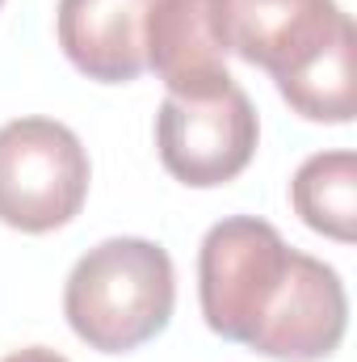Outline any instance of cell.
<instances>
[{
    "mask_svg": "<svg viewBox=\"0 0 357 362\" xmlns=\"http://www.w3.org/2000/svg\"><path fill=\"white\" fill-rule=\"evenodd\" d=\"M0 362H72V358H63V354H55L47 346H25V350H13L8 358H0Z\"/></svg>",
    "mask_w": 357,
    "mask_h": 362,
    "instance_id": "obj_10",
    "label": "cell"
},
{
    "mask_svg": "<svg viewBox=\"0 0 357 362\" xmlns=\"http://www.w3.org/2000/svg\"><path fill=\"white\" fill-rule=\"evenodd\" d=\"M143 59L169 97H214L236 85L214 30V0H156L143 30Z\"/></svg>",
    "mask_w": 357,
    "mask_h": 362,
    "instance_id": "obj_6",
    "label": "cell"
},
{
    "mask_svg": "<svg viewBox=\"0 0 357 362\" xmlns=\"http://www.w3.org/2000/svg\"><path fill=\"white\" fill-rule=\"evenodd\" d=\"M177 308V270L164 245L109 236L63 282V316L97 354H131L160 337Z\"/></svg>",
    "mask_w": 357,
    "mask_h": 362,
    "instance_id": "obj_2",
    "label": "cell"
},
{
    "mask_svg": "<svg viewBox=\"0 0 357 362\" xmlns=\"http://www.w3.org/2000/svg\"><path fill=\"white\" fill-rule=\"evenodd\" d=\"M261 122L253 97L227 85L214 97H164L156 110L160 165L189 189L236 181L257 156Z\"/></svg>",
    "mask_w": 357,
    "mask_h": 362,
    "instance_id": "obj_4",
    "label": "cell"
},
{
    "mask_svg": "<svg viewBox=\"0 0 357 362\" xmlns=\"http://www.w3.org/2000/svg\"><path fill=\"white\" fill-rule=\"evenodd\" d=\"M0 4H4V0H0Z\"/></svg>",
    "mask_w": 357,
    "mask_h": 362,
    "instance_id": "obj_11",
    "label": "cell"
},
{
    "mask_svg": "<svg viewBox=\"0 0 357 362\" xmlns=\"http://www.w3.org/2000/svg\"><path fill=\"white\" fill-rule=\"evenodd\" d=\"M290 206L311 232L349 245L357 236V156L349 148L307 156L290 177Z\"/></svg>",
    "mask_w": 357,
    "mask_h": 362,
    "instance_id": "obj_8",
    "label": "cell"
},
{
    "mask_svg": "<svg viewBox=\"0 0 357 362\" xmlns=\"http://www.w3.org/2000/svg\"><path fill=\"white\" fill-rule=\"evenodd\" d=\"M198 299L210 333L273 362H324L349 329L341 274L257 215L219 219L202 236Z\"/></svg>",
    "mask_w": 357,
    "mask_h": 362,
    "instance_id": "obj_1",
    "label": "cell"
},
{
    "mask_svg": "<svg viewBox=\"0 0 357 362\" xmlns=\"http://www.w3.org/2000/svg\"><path fill=\"white\" fill-rule=\"evenodd\" d=\"M92 165L80 135L55 118L0 127V223L42 236L72 223L89 198Z\"/></svg>",
    "mask_w": 357,
    "mask_h": 362,
    "instance_id": "obj_3",
    "label": "cell"
},
{
    "mask_svg": "<svg viewBox=\"0 0 357 362\" xmlns=\"http://www.w3.org/2000/svg\"><path fill=\"white\" fill-rule=\"evenodd\" d=\"M353 51L357 34L345 30L307 72H298L294 81L277 85L282 101L303 114L307 122H328V127H345L353 122L357 97H353Z\"/></svg>",
    "mask_w": 357,
    "mask_h": 362,
    "instance_id": "obj_9",
    "label": "cell"
},
{
    "mask_svg": "<svg viewBox=\"0 0 357 362\" xmlns=\"http://www.w3.org/2000/svg\"><path fill=\"white\" fill-rule=\"evenodd\" d=\"M156 0H59L55 34L68 64L97 85H131L143 76V30Z\"/></svg>",
    "mask_w": 357,
    "mask_h": 362,
    "instance_id": "obj_7",
    "label": "cell"
},
{
    "mask_svg": "<svg viewBox=\"0 0 357 362\" xmlns=\"http://www.w3.org/2000/svg\"><path fill=\"white\" fill-rule=\"evenodd\" d=\"M214 30L223 51L286 85L353 30V21L337 0H214Z\"/></svg>",
    "mask_w": 357,
    "mask_h": 362,
    "instance_id": "obj_5",
    "label": "cell"
}]
</instances>
